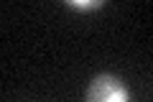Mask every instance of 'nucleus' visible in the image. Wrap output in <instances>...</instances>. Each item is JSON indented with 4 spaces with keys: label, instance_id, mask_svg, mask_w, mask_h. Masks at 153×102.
<instances>
[{
    "label": "nucleus",
    "instance_id": "nucleus-1",
    "mask_svg": "<svg viewBox=\"0 0 153 102\" xmlns=\"http://www.w3.org/2000/svg\"><path fill=\"white\" fill-rule=\"evenodd\" d=\"M84 102H130V92L117 77L100 74L92 79Z\"/></svg>",
    "mask_w": 153,
    "mask_h": 102
},
{
    "label": "nucleus",
    "instance_id": "nucleus-2",
    "mask_svg": "<svg viewBox=\"0 0 153 102\" xmlns=\"http://www.w3.org/2000/svg\"><path fill=\"white\" fill-rule=\"evenodd\" d=\"M74 8H100V3H71Z\"/></svg>",
    "mask_w": 153,
    "mask_h": 102
}]
</instances>
